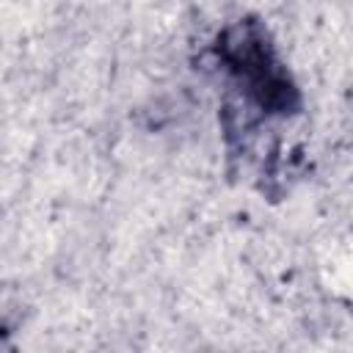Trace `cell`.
Returning a JSON list of instances; mask_svg holds the SVG:
<instances>
[{"mask_svg":"<svg viewBox=\"0 0 353 353\" xmlns=\"http://www.w3.org/2000/svg\"><path fill=\"white\" fill-rule=\"evenodd\" d=\"M218 58L245 97L265 113L287 116L301 108L298 85L279 61L268 30L259 22H234L218 36Z\"/></svg>","mask_w":353,"mask_h":353,"instance_id":"6da1fadb","label":"cell"}]
</instances>
